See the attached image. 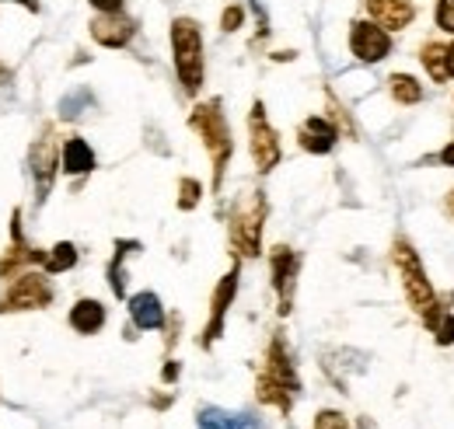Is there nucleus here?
I'll use <instances>...</instances> for the list:
<instances>
[{"label":"nucleus","instance_id":"1","mask_svg":"<svg viewBox=\"0 0 454 429\" xmlns=\"http://www.w3.org/2000/svg\"><path fill=\"white\" fill-rule=\"evenodd\" d=\"M171 46H175L178 81L185 84V91H200V84H203V39H200L196 21L178 18L171 25Z\"/></svg>","mask_w":454,"mask_h":429},{"label":"nucleus","instance_id":"2","mask_svg":"<svg viewBox=\"0 0 454 429\" xmlns=\"http://www.w3.org/2000/svg\"><path fill=\"white\" fill-rule=\"evenodd\" d=\"M294 391H297V377H294V367H290V356H286L284 342L277 339L270 346L266 374L259 377V398L270 402V405H277V409H290Z\"/></svg>","mask_w":454,"mask_h":429},{"label":"nucleus","instance_id":"3","mask_svg":"<svg viewBox=\"0 0 454 429\" xmlns=\"http://www.w3.org/2000/svg\"><path fill=\"white\" fill-rule=\"evenodd\" d=\"M192 129L207 140V147H210V154H214V182L221 185L224 164H227V158H231V136H227V122H224V115H221V105L210 102V105L196 108V112H192Z\"/></svg>","mask_w":454,"mask_h":429},{"label":"nucleus","instance_id":"4","mask_svg":"<svg viewBox=\"0 0 454 429\" xmlns=\"http://www.w3.org/2000/svg\"><path fill=\"white\" fill-rule=\"evenodd\" d=\"M262 216H266V203H262L259 192H248V199L238 203V210L231 216V241L241 255H259Z\"/></svg>","mask_w":454,"mask_h":429},{"label":"nucleus","instance_id":"5","mask_svg":"<svg viewBox=\"0 0 454 429\" xmlns=\"http://www.w3.org/2000/svg\"><path fill=\"white\" fill-rule=\"evenodd\" d=\"M395 266H398V272H402V283H405V297H409V304H412L419 315L434 311V308H437V304H434V286L427 283V276H423V266H419L416 252H412L405 241H398L395 245Z\"/></svg>","mask_w":454,"mask_h":429},{"label":"nucleus","instance_id":"6","mask_svg":"<svg viewBox=\"0 0 454 429\" xmlns=\"http://www.w3.org/2000/svg\"><path fill=\"white\" fill-rule=\"evenodd\" d=\"M248 133H252V158H255V168H259V171H273L277 161H280V144H277V133H273V126L266 122V112H262L259 102L252 108Z\"/></svg>","mask_w":454,"mask_h":429},{"label":"nucleus","instance_id":"7","mask_svg":"<svg viewBox=\"0 0 454 429\" xmlns=\"http://www.w3.org/2000/svg\"><path fill=\"white\" fill-rule=\"evenodd\" d=\"M50 300H53V290L43 276H21L4 297L0 311H32V308H46Z\"/></svg>","mask_w":454,"mask_h":429},{"label":"nucleus","instance_id":"8","mask_svg":"<svg viewBox=\"0 0 454 429\" xmlns=\"http://www.w3.org/2000/svg\"><path fill=\"white\" fill-rule=\"evenodd\" d=\"M349 50H353V56H360L364 63H378V59L388 56L392 43H388V32H385L381 25H374V21H356L353 32H349Z\"/></svg>","mask_w":454,"mask_h":429},{"label":"nucleus","instance_id":"9","mask_svg":"<svg viewBox=\"0 0 454 429\" xmlns=\"http://www.w3.org/2000/svg\"><path fill=\"white\" fill-rule=\"evenodd\" d=\"M367 11L374 18V25H381L385 32L388 28L398 32V28H405L416 18V7L409 0H367Z\"/></svg>","mask_w":454,"mask_h":429},{"label":"nucleus","instance_id":"10","mask_svg":"<svg viewBox=\"0 0 454 429\" xmlns=\"http://www.w3.org/2000/svg\"><path fill=\"white\" fill-rule=\"evenodd\" d=\"M91 35L102 43V46H126L133 39V21L122 18V14H102L91 21Z\"/></svg>","mask_w":454,"mask_h":429},{"label":"nucleus","instance_id":"11","mask_svg":"<svg viewBox=\"0 0 454 429\" xmlns=\"http://www.w3.org/2000/svg\"><path fill=\"white\" fill-rule=\"evenodd\" d=\"M294 272H297V259L290 248H277L273 252V283L280 290V315L290 311V293H294Z\"/></svg>","mask_w":454,"mask_h":429},{"label":"nucleus","instance_id":"12","mask_svg":"<svg viewBox=\"0 0 454 429\" xmlns=\"http://www.w3.org/2000/svg\"><path fill=\"white\" fill-rule=\"evenodd\" d=\"M301 144H304V151H311V154H329L333 147H336V129H333V122L329 119H308L304 126H301Z\"/></svg>","mask_w":454,"mask_h":429},{"label":"nucleus","instance_id":"13","mask_svg":"<svg viewBox=\"0 0 454 429\" xmlns=\"http://www.w3.org/2000/svg\"><path fill=\"white\" fill-rule=\"evenodd\" d=\"M129 318L137 328H161L165 322V311H161V300L154 293H137L129 300Z\"/></svg>","mask_w":454,"mask_h":429},{"label":"nucleus","instance_id":"14","mask_svg":"<svg viewBox=\"0 0 454 429\" xmlns=\"http://www.w3.org/2000/svg\"><path fill=\"white\" fill-rule=\"evenodd\" d=\"M200 429H259L255 416L248 412H224V409H203Z\"/></svg>","mask_w":454,"mask_h":429},{"label":"nucleus","instance_id":"15","mask_svg":"<svg viewBox=\"0 0 454 429\" xmlns=\"http://www.w3.org/2000/svg\"><path fill=\"white\" fill-rule=\"evenodd\" d=\"M234 290H238V272H227L224 279H221V286H217V293H214V322L207 328V339H203V342H214V339L221 335V324H224L227 304H231Z\"/></svg>","mask_w":454,"mask_h":429},{"label":"nucleus","instance_id":"16","mask_svg":"<svg viewBox=\"0 0 454 429\" xmlns=\"http://www.w3.org/2000/svg\"><path fill=\"white\" fill-rule=\"evenodd\" d=\"M70 324L84 335H95L102 324H106V308L98 300H81L74 311H70Z\"/></svg>","mask_w":454,"mask_h":429},{"label":"nucleus","instance_id":"17","mask_svg":"<svg viewBox=\"0 0 454 429\" xmlns=\"http://www.w3.org/2000/svg\"><path fill=\"white\" fill-rule=\"evenodd\" d=\"M91 168H95L91 147H88L84 140H67V147H63V171L84 175V171H91Z\"/></svg>","mask_w":454,"mask_h":429},{"label":"nucleus","instance_id":"18","mask_svg":"<svg viewBox=\"0 0 454 429\" xmlns=\"http://www.w3.org/2000/svg\"><path fill=\"white\" fill-rule=\"evenodd\" d=\"M35 182H39V192L46 196L50 192V185H53V144H39L35 147ZM39 196V199H43Z\"/></svg>","mask_w":454,"mask_h":429},{"label":"nucleus","instance_id":"19","mask_svg":"<svg viewBox=\"0 0 454 429\" xmlns=\"http://www.w3.org/2000/svg\"><path fill=\"white\" fill-rule=\"evenodd\" d=\"M423 63H427V70H430L434 81H448V77H451V70H448V50H444V46L430 43V46L423 50Z\"/></svg>","mask_w":454,"mask_h":429},{"label":"nucleus","instance_id":"20","mask_svg":"<svg viewBox=\"0 0 454 429\" xmlns=\"http://www.w3.org/2000/svg\"><path fill=\"white\" fill-rule=\"evenodd\" d=\"M423 318H427V324L434 328V335H437V342H441V346H451L454 342V318L448 315V311L434 308V311H427Z\"/></svg>","mask_w":454,"mask_h":429},{"label":"nucleus","instance_id":"21","mask_svg":"<svg viewBox=\"0 0 454 429\" xmlns=\"http://www.w3.org/2000/svg\"><path fill=\"white\" fill-rule=\"evenodd\" d=\"M388 84H392V95H395V102H402V105H412V102H419V98H423V88L416 84V77L395 74Z\"/></svg>","mask_w":454,"mask_h":429},{"label":"nucleus","instance_id":"22","mask_svg":"<svg viewBox=\"0 0 454 429\" xmlns=\"http://www.w3.org/2000/svg\"><path fill=\"white\" fill-rule=\"evenodd\" d=\"M74 262H77L74 245H57V248H53V255L46 259V269H50V272H63V269H70Z\"/></svg>","mask_w":454,"mask_h":429},{"label":"nucleus","instance_id":"23","mask_svg":"<svg viewBox=\"0 0 454 429\" xmlns=\"http://www.w3.org/2000/svg\"><path fill=\"white\" fill-rule=\"evenodd\" d=\"M196 203H200V182L185 178V182H182V199H178V207H182V210H192Z\"/></svg>","mask_w":454,"mask_h":429},{"label":"nucleus","instance_id":"24","mask_svg":"<svg viewBox=\"0 0 454 429\" xmlns=\"http://www.w3.org/2000/svg\"><path fill=\"white\" fill-rule=\"evenodd\" d=\"M315 429H349V423H346V416H342V412H318Z\"/></svg>","mask_w":454,"mask_h":429},{"label":"nucleus","instance_id":"25","mask_svg":"<svg viewBox=\"0 0 454 429\" xmlns=\"http://www.w3.org/2000/svg\"><path fill=\"white\" fill-rule=\"evenodd\" d=\"M437 25L454 32V0H441L437 4Z\"/></svg>","mask_w":454,"mask_h":429},{"label":"nucleus","instance_id":"26","mask_svg":"<svg viewBox=\"0 0 454 429\" xmlns=\"http://www.w3.org/2000/svg\"><path fill=\"white\" fill-rule=\"evenodd\" d=\"M88 102V91H81V95H70V98H63V115L67 119H74V115H81V105Z\"/></svg>","mask_w":454,"mask_h":429},{"label":"nucleus","instance_id":"27","mask_svg":"<svg viewBox=\"0 0 454 429\" xmlns=\"http://www.w3.org/2000/svg\"><path fill=\"white\" fill-rule=\"evenodd\" d=\"M241 18H245V11H241V7H227V11H224V21H221V25H224L227 32H234V28L241 25Z\"/></svg>","mask_w":454,"mask_h":429},{"label":"nucleus","instance_id":"28","mask_svg":"<svg viewBox=\"0 0 454 429\" xmlns=\"http://www.w3.org/2000/svg\"><path fill=\"white\" fill-rule=\"evenodd\" d=\"M98 11H106V14H119V7H122V0H91Z\"/></svg>","mask_w":454,"mask_h":429},{"label":"nucleus","instance_id":"29","mask_svg":"<svg viewBox=\"0 0 454 429\" xmlns=\"http://www.w3.org/2000/svg\"><path fill=\"white\" fill-rule=\"evenodd\" d=\"M441 161H444V164H451V168H454V144H451V147H444V154H441Z\"/></svg>","mask_w":454,"mask_h":429},{"label":"nucleus","instance_id":"30","mask_svg":"<svg viewBox=\"0 0 454 429\" xmlns=\"http://www.w3.org/2000/svg\"><path fill=\"white\" fill-rule=\"evenodd\" d=\"M448 70H451V77H454V46L448 50Z\"/></svg>","mask_w":454,"mask_h":429},{"label":"nucleus","instance_id":"31","mask_svg":"<svg viewBox=\"0 0 454 429\" xmlns=\"http://www.w3.org/2000/svg\"><path fill=\"white\" fill-rule=\"evenodd\" d=\"M448 214L454 216V192H451V196H448Z\"/></svg>","mask_w":454,"mask_h":429},{"label":"nucleus","instance_id":"32","mask_svg":"<svg viewBox=\"0 0 454 429\" xmlns=\"http://www.w3.org/2000/svg\"><path fill=\"white\" fill-rule=\"evenodd\" d=\"M21 4H25V7H35V0H21Z\"/></svg>","mask_w":454,"mask_h":429}]
</instances>
